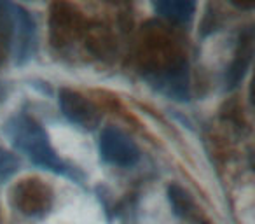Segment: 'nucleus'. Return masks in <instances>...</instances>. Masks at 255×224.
Returning <instances> with one entry per match:
<instances>
[{"label":"nucleus","instance_id":"7ed1b4c3","mask_svg":"<svg viewBox=\"0 0 255 224\" xmlns=\"http://www.w3.org/2000/svg\"><path fill=\"white\" fill-rule=\"evenodd\" d=\"M100 154L110 165L116 167H133L138 163L140 151L136 144L119 128L109 126L100 137Z\"/></svg>","mask_w":255,"mask_h":224},{"label":"nucleus","instance_id":"f257e3e1","mask_svg":"<svg viewBox=\"0 0 255 224\" xmlns=\"http://www.w3.org/2000/svg\"><path fill=\"white\" fill-rule=\"evenodd\" d=\"M11 144L18 151L30 158L37 167L44 170H51L54 174L68 175L70 179H77V174L72 167H68L56 153L49 142V137L44 128L26 114H18L11 118L5 125Z\"/></svg>","mask_w":255,"mask_h":224},{"label":"nucleus","instance_id":"39448f33","mask_svg":"<svg viewBox=\"0 0 255 224\" xmlns=\"http://www.w3.org/2000/svg\"><path fill=\"white\" fill-rule=\"evenodd\" d=\"M252 40H254L252 39V30H247L240 39V49H238L236 58H234V63L231 65L229 72H227L226 81L229 88H234V86L240 84V81H243L245 74H247L248 65L252 61V54H254Z\"/></svg>","mask_w":255,"mask_h":224},{"label":"nucleus","instance_id":"6e6552de","mask_svg":"<svg viewBox=\"0 0 255 224\" xmlns=\"http://www.w3.org/2000/svg\"><path fill=\"white\" fill-rule=\"evenodd\" d=\"M19 161L12 153L0 147V182H5L18 172Z\"/></svg>","mask_w":255,"mask_h":224},{"label":"nucleus","instance_id":"20e7f679","mask_svg":"<svg viewBox=\"0 0 255 224\" xmlns=\"http://www.w3.org/2000/svg\"><path fill=\"white\" fill-rule=\"evenodd\" d=\"M60 107L72 125H77L84 130H93L100 125L98 109L74 89H60Z\"/></svg>","mask_w":255,"mask_h":224},{"label":"nucleus","instance_id":"0eeeda50","mask_svg":"<svg viewBox=\"0 0 255 224\" xmlns=\"http://www.w3.org/2000/svg\"><path fill=\"white\" fill-rule=\"evenodd\" d=\"M168 198L173 207V212L180 217H191L194 214V202H192L191 195L180 188L178 184H171L168 188Z\"/></svg>","mask_w":255,"mask_h":224},{"label":"nucleus","instance_id":"423d86ee","mask_svg":"<svg viewBox=\"0 0 255 224\" xmlns=\"http://www.w3.org/2000/svg\"><path fill=\"white\" fill-rule=\"evenodd\" d=\"M154 9L170 21L184 23L192 18L196 11V4L187 2V0H168V2H156Z\"/></svg>","mask_w":255,"mask_h":224},{"label":"nucleus","instance_id":"1a4fd4ad","mask_svg":"<svg viewBox=\"0 0 255 224\" xmlns=\"http://www.w3.org/2000/svg\"><path fill=\"white\" fill-rule=\"evenodd\" d=\"M201 224H208V223H201Z\"/></svg>","mask_w":255,"mask_h":224},{"label":"nucleus","instance_id":"f03ea898","mask_svg":"<svg viewBox=\"0 0 255 224\" xmlns=\"http://www.w3.org/2000/svg\"><path fill=\"white\" fill-rule=\"evenodd\" d=\"M0 7L4 12L5 25H7L9 46L16 63H25L35 53L37 46V30L35 21L28 11L21 5L11 2H0Z\"/></svg>","mask_w":255,"mask_h":224}]
</instances>
